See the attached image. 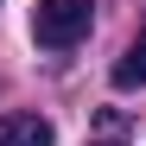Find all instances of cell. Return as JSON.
Returning <instances> with one entry per match:
<instances>
[{
    "label": "cell",
    "instance_id": "1",
    "mask_svg": "<svg viewBox=\"0 0 146 146\" xmlns=\"http://www.w3.org/2000/svg\"><path fill=\"white\" fill-rule=\"evenodd\" d=\"M95 26V0H38L32 7V38L44 51H70V44H83Z\"/></svg>",
    "mask_w": 146,
    "mask_h": 146
},
{
    "label": "cell",
    "instance_id": "2",
    "mask_svg": "<svg viewBox=\"0 0 146 146\" xmlns=\"http://www.w3.org/2000/svg\"><path fill=\"white\" fill-rule=\"evenodd\" d=\"M51 121L44 114H0V146H51Z\"/></svg>",
    "mask_w": 146,
    "mask_h": 146
},
{
    "label": "cell",
    "instance_id": "3",
    "mask_svg": "<svg viewBox=\"0 0 146 146\" xmlns=\"http://www.w3.org/2000/svg\"><path fill=\"white\" fill-rule=\"evenodd\" d=\"M114 89H146V26L133 32L127 51H121V64H114Z\"/></svg>",
    "mask_w": 146,
    "mask_h": 146
}]
</instances>
